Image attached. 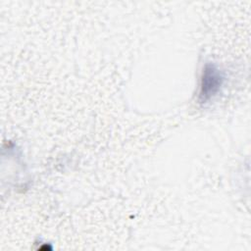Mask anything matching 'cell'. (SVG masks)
<instances>
[{"instance_id":"1","label":"cell","mask_w":251,"mask_h":251,"mask_svg":"<svg viewBox=\"0 0 251 251\" xmlns=\"http://www.w3.org/2000/svg\"><path fill=\"white\" fill-rule=\"evenodd\" d=\"M222 82L223 76L219 70L214 65L207 64L203 70L201 77L199 101L205 103L211 99L219 91Z\"/></svg>"}]
</instances>
